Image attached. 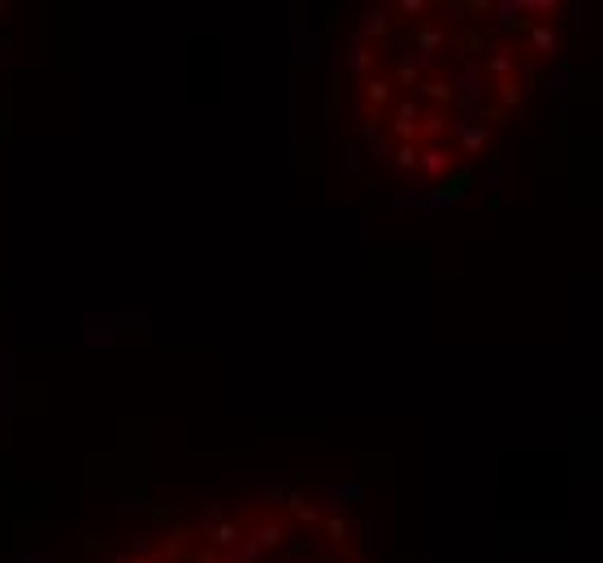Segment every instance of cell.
<instances>
[{
  "label": "cell",
  "instance_id": "7",
  "mask_svg": "<svg viewBox=\"0 0 603 563\" xmlns=\"http://www.w3.org/2000/svg\"><path fill=\"white\" fill-rule=\"evenodd\" d=\"M560 48H564V35H560L555 22H529L526 26V57H521V61L543 66V61L560 57Z\"/></svg>",
  "mask_w": 603,
  "mask_h": 563
},
{
  "label": "cell",
  "instance_id": "8",
  "mask_svg": "<svg viewBox=\"0 0 603 563\" xmlns=\"http://www.w3.org/2000/svg\"><path fill=\"white\" fill-rule=\"evenodd\" d=\"M456 152L452 144H417V173L426 182H439V178H452L456 173Z\"/></svg>",
  "mask_w": 603,
  "mask_h": 563
},
{
  "label": "cell",
  "instance_id": "18",
  "mask_svg": "<svg viewBox=\"0 0 603 563\" xmlns=\"http://www.w3.org/2000/svg\"><path fill=\"white\" fill-rule=\"evenodd\" d=\"M391 165L403 170V173L417 170V144H395V147H391Z\"/></svg>",
  "mask_w": 603,
  "mask_h": 563
},
{
  "label": "cell",
  "instance_id": "19",
  "mask_svg": "<svg viewBox=\"0 0 603 563\" xmlns=\"http://www.w3.org/2000/svg\"><path fill=\"white\" fill-rule=\"evenodd\" d=\"M391 13H408V18H426L430 4L426 0H400V4H391Z\"/></svg>",
  "mask_w": 603,
  "mask_h": 563
},
{
  "label": "cell",
  "instance_id": "2",
  "mask_svg": "<svg viewBox=\"0 0 603 563\" xmlns=\"http://www.w3.org/2000/svg\"><path fill=\"white\" fill-rule=\"evenodd\" d=\"M421 118H426V104H421L417 96H408V92H400L395 104L382 113V130H386L391 144H417V126H421Z\"/></svg>",
  "mask_w": 603,
  "mask_h": 563
},
{
  "label": "cell",
  "instance_id": "6",
  "mask_svg": "<svg viewBox=\"0 0 603 563\" xmlns=\"http://www.w3.org/2000/svg\"><path fill=\"white\" fill-rule=\"evenodd\" d=\"M478 66H482V74H486V83H500V78H526V61H521L517 44H508V40L491 44Z\"/></svg>",
  "mask_w": 603,
  "mask_h": 563
},
{
  "label": "cell",
  "instance_id": "3",
  "mask_svg": "<svg viewBox=\"0 0 603 563\" xmlns=\"http://www.w3.org/2000/svg\"><path fill=\"white\" fill-rule=\"evenodd\" d=\"M448 144H452L456 161H478V156H486V147H491V126L482 122V118H456L448 126Z\"/></svg>",
  "mask_w": 603,
  "mask_h": 563
},
{
  "label": "cell",
  "instance_id": "15",
  "mask_svg": "<svg viewBox=\"0 0 603 563\" xmlns=\"http://www.w3.org/2000/svg\"><path fill=\"white\" fill-rule=\"evenodd\" d=\"M360 144L369 147L374 156H391V139H386V130H382V122L377 118H365V126H360Z\"/></svg>",
  "mask_w": 603,
  "mask_h": 563
},
{
  "label": "cell",
  "instance_id": "11",
  "mask_svg": "<svg viewBox=\"0 0 603 563\" xmlns=\"http://www.w3.org/2000/svg\"><path fill=\"white\" fill-rule=\"evenodd\" d=\"M391 83H395V87H412V92H417V83H421V78H426V74H434L426 66V61H421V57H412V52H400V57H395V61H391Z\"/></svg>",
  "mask_w": 603,
  "mask_h": 563
},
{
  "label": "cell",
  "instance_id": "4",
  "mask_svg": "<svg viewBox=\"0 0 603 563\" xmlns=\"http://www.w3.org/2000/svg\"><path fill=\"white\" fill-rule=\"evenodd\" d=\"M395 96H400V87L391 83L386 70H374L369 78H360V87H356V100H360L365 118H377V122H382V113L395 104Z\"/></svg>",
  "mask_w": 603,
  "mask_h": 563
},
{
  "label": "cell",
  "instance_id": "20",
  "mask_svg": "<svg viewBox=\"0 0 603 563\" xmlns=\"http://www.w3.org/2000/svg\"><path fill=\"white\" fill-rule=\"evenodd\" d=\"M495 13H500V18H495L500 26H512V22H517L512 13H521V9H517V0H500V4H495Z\"/></svg>",
  "mask_w": 603,
  "mask_h": 563
},
{
  "label": "cell",
  "instance_id": "16",
  "mask_svg": "<svg viewBox=\"0 0 603 563\" xmlns=\"http://www.w3.org/2000/svg\"><path fill=\"white\" fill-rule=\"evenodd\" d=\"M322 524H326V533H330V538H326L330 546H339V550H343V546L352 541V524H348L343 515H326Z\"/></svg>",
  "mask_w": 603,
  "mask_h": 563
},
{
  "label": "cell",
  "instance_id": "10",
  "mask_svg": "<svg viewBox=\"0 0 603 563\" xmlns=\"http://www.w3.org/2000/svg\"><path fill=\"white\" fill-rule=\"evenodd\" d=\"M412 96L421 100V104H434L439 113H443V104H452V74H443V70H434V74H426L421 83H417V92Z\"/></svg>",
  "mask_w": 603,
  "mask_h": 563
},
{
  "label": "cell",
  "instance_id": "17",
  "mask_svg": "<svg viewBox=\"0 0 603 563\" xmlns=\"http://www.w3.org/2000/svg\"><path fill=\"white\" fill-rule=\"evenodd\" d=\"M291 515H296L300 524H322V520H326V507H317V503H308V498H291Z\"/></svg>",
  "mask_w": 603,
  "mask_h": 563
},
{
  "label": "cell",
  "instance_id": "22",
  "mask_svg": "<svg viewBox=\"0 0 603 563\" xmlns=\"http://www.w3.org/2000/svg\"><path fill=\"white\" fill-rule=\"evenodd\" d=\"M4 13H9V4H4V0H0V18H4Z\"/></svg>",
  "mask_w": 603,
  "mask_h": 563
},
{
  "label": "cell",
  "instance_id": "23",
  "mask_svg": "<svg viewBox=\"0 0 603 563\" xmlns=\"http://www.w3.org/2000/svg\"><path fill=\"white\" fill-rule=\"evenodd\" d=\"M213 563H217V559H213Z\"/></svg>",
  "mask_w": 603,
  "mask_h": 563
},
{
  "label": "cell",
  "instance_id": "9",
  "mask_svg": "<svg viewBox=\"0 0 603 563\" xmlns=\"http://www.w3.org/2000/svg\"><path fill=\"white\" fill-rule=\"evenodd\" d=\"M391 31H395V13H391V4H369V9H365V13H360V31H356V35H360V40H365V44H386V40H391Z\"/></svg>",
  "mask_w": 603,
  "mask_h": 563
},
{
  "label": "cell",
  "instance_id": "5",
  "mask_svg": "<svg viewBox=\"0 0 603 563\" xmlns=\"http://www.w3.org/2000/svg\"><path fill=\"white\" fill-rule=\"evenodd\" d=\"M239 524H244V533L261 546V555L278 550V546L287 541V533H291V524H287L282 512H256V515H248V520H239Z\"/></svg>",
  "mask_w": 603,
  "mask_h": 563
},
{
  "label": "cell",
  "instance_id": "13",
  "mask_svg": "<svg viewBox=\"0 0 603 563\" xmlns=\"http://www.w3.org/2000/svg\"><path fill=\"white\" fill-rule=\"evenodd\" d=\"M200 538H204V546H213V550L222 555L226 546H235V541L244 538V524H239V520H204Z\"/></svg>",
  "mask_w": 603,
  "mask_h": 563
},
{
  "label": "cell",
  "instance_id": "1",
  "mask_svg": "<svg viewBox=\"0 0 603 563\" xmlns=\"http://www.w3.org/2000/svg\"><path fill=\"white\" fill-rule=\"evenodd\" d=\"M412 57H421L430 70H439V61H443V52H452V40H456V31H452V18H448V9H439V4H430V13L426 18H417L412 22Z\"/></svg>",
  "mask_w": 603,
  "mask_h": 563
},
{
  "label": "cell",
  "instance_id": "12",
  "mask_svg": "<svg viewBox=\"0 0 603 563\" xmlns=\"http://www.w3.org/2000/svg\"><path fill=\"white\" fill-rule=\"evenodd\" d=\"M343 70L352 74L356 83H360V78H369V74L377 70V48H374V44H365L360 35H352V44H348V57H343Z\"/></svg>",
  "mask_w": 603,
  "mask_h": 563
},
{
  "label": "cell",
  "instance_id": "21",
  "mask_svg": "<svg viewBox=\"0 0 603 563\" xmlns=\"http://www.w3.org/2000/svg\"><path fill=\"white\" fill-rule=\"evenodd\" d=\"M152 563H178V559H165V555H156V559H152Z\"/></svg>",
  "mask_w": 603,
  "mask_h": 563
},
{
  "label": "cell",
  "instance_id": "14",
  "mask_svg": "<svg viewBox=\"0 0 603 563\" xmlns=\"http://www.w3.org/2000/svg\"><path fill=\"white\" fill-rule=\"evenodd\" d=\"M486 96L495 100V113L508 118V113L526 100V78H500V83H491V87H486Z\"/></svg>",
  "mask_w": 603,
  "mask_h": 563
}]
</instances>
